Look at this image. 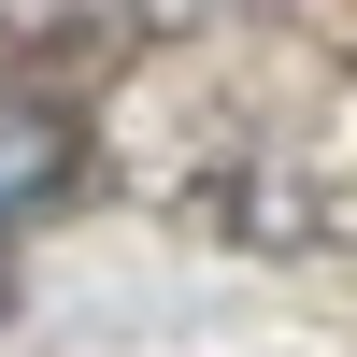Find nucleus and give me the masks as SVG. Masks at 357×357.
I'll use <instances>...</instances> for the list:
<instances>
[{
    "mask_svg": "<svg viewBox=\"0 0 357 357\" xmlns=\"http://www.w3.org/2000/svg\"><path fill=\"white\" fill-rule=\"evenodd\" d=\"M43 172H57V129H43V114H15V100H0V215H15V200L43 186Z\"/></svg>",
    "mask_w": 357,
    "mask_h": 357,
    "instance_id": "f257e3e1",
    "label": "nucleus"
}]
</instances>
